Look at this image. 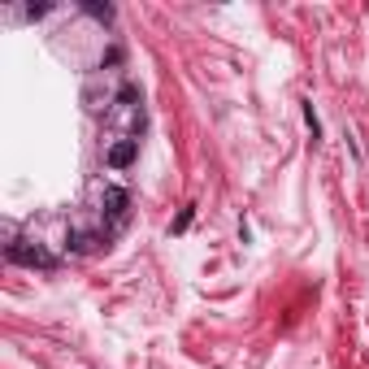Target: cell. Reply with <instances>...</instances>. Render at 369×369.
<instances>
[{
	"label": "cell",
	"instance_id": "obj_1",
	"mask_svg": "<svg viewBox=\"0 0 369 369\" xmlns=\"http://www.w3.org/2000/svg\"><path fill=\"white\" fill-rule=\"evenodd\" d=\"M9 261H18V266H39V270H52V256L39 248V243H26V239H14L9 243Z\"/></svg>",
	"mask_w": 369,
	"mask_h": 369
},
{
	"label": "cell",
	"instance_id": "obj_2",
	"mask_svg": "<svg viewBox=\"0 0 369 369\" xmlns=\"http://www.w3.org/2000/svg\"><path fill=\"white\" fill-rule=\"evenodd\" d=\"M135 152H139V139H118V143L109 148V166H113V170H126V166L135 161Z\"/></svg>",
	"mask_w": 369,
	"mask_h": 369
},
{
	"label": "cell",
	"instance_id": "obj_3",
	"mask_svg": "<svg viewBox=\"0 0 369 369\" xmlns=\"http://www.w3.org/2000/svg\"><path fill=\"white\" fill-rule=\"evenodd\" d=\"M104 213H109V218L126 213V191L122 187H104Z\"/></svg>",
	"mask_w": 369,
	"mask_h": 369
},
{
	"label": "cell",
	"instance_id": "obj_4",
	"mask_svg": "<svg viewBox=\"0 0 369 369\" xmlns=\"http://www.w3.org/2000/svg\"><path fill=\"white\" fill-rule=\"evenodd\" d=\"M96 248V235H74V252H91Z\"/></svg>",
	"mask_w": 369,
	"mask_h": 369
},
{
	"label": "cell",
	"instance_id": "obj_5",
	"mask_svg": "<svg viewBox=\"0 0 369 369\" xmlns=\"http://www.w3.org/2000/svg\"><path fill=\"white\" fill-rule=\"evenodd\" d=\"M304 118H308V131H313V143H318V131H322V126H318V113H313V104H308V109H304Z\"/></svg>",
	"mask_w": 369,
	"mask_h": 369
}]
</instances>
